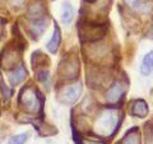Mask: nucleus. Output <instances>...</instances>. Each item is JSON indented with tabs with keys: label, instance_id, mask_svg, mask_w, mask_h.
<instances>
[{
	"label": "nucleus",
	"instance_id": "nucleus-14",
	"mask_svg": "<svg viewBox=\"0 0 153 144\" xmlns=\"http://www.w3.org/2000/svg\"><path fill=\"white\" fill-rule=\"evenodd\" d=\"M28 139V135L27 134H17V135H13L10 139H9L8 144H25L26 140Z\"/></svg>",
	"mask_w": 153,
	"mask_h": 144
},
{
	"label": "nucleus",
	"instance_id": "nucleus-12",
	"mask_svg": "<svg viewBox=\"0 0 153 144\" xmlns=\"http://www.w3.org/2000/svg\"><path fill=\"white\" fill-rule=\"evenodd\" d=\"M123 144H140V137L137 129H131L123 139Z\"/></svg>",
	"mask_w": 153,
	"mask_h": 144
},
{
	"label": "nucleus",
	"instance_id": "nucleus-16",
	"mask_svg": "<svg viewBox=\"0 0 153 144\" xmlns=\"http://www.w3.org/2000/svg\"><path fill=\"white\" fill-rule=\"evenodd\" d=\"M0 88H1V93H3V97L4 99H9L10 98V96H12V91L9 89L7 85H4L1 82H0Z\"/></svg>",
	"mask_w": 153,
	"mask_h": 144
},
{
	"label": "nucleus",
	"instance_id": "nucleus-4",
	"mask_svg": "<svg viewBox=\"0 0 153 144\" xmlns=\"http://www.w3.org/2000/svg\"><path fill=\"white\" fill-rule=\"evenodd\" d=\"M80 92H82V84L80 83H74V84H70L68 87H65L61 92L57 96L63 103H74L76 99L79 98Z\"/></svg>",
	"mask_w": 153,
	"mask_h": 144
},
{
	"label": "nucleus",
	"instance_id": "nucleus-18",
	"mask_svg": "<svg viewBox=\"0 0 153 144\" xmlns=\"http://www.w3.org/2000/svg\"><path fill=\"white\" fill-rule=\"evenodd\" d=\"M1 24H3V22H1V19H0V33H1Z\"/></svg>",
	"mask_w": 153,
	"mask_h": 144
},
{
	"label": "nucleus",
	"instance_id": "nucleus-2",
	"mask_svg": "<svg viewBox=\"0 0 153 144\" xmlns=\"http://www.w3.org/2000/svg\"><path fill=\"white\" fill-rule=\"evenodd\" d=\"M117 128V115L115 111H105L97 119L96 131L101 135H110Z\"/></svg>",
	"mask_w": 153,
	"mask_h": 144
},
{
	"label": "nucleus",
	"instance_id": "nucleus-6",
	"mask_svg": "<svg viewBox=\"0 0 153 144\" xmlns=\"http://www.w3.org/2000/svg\"><path fill=\"white\" fill-rule=\"evenodd\" d=\"M123 93H124V89L121 87L120 83H114L110 89L107 91L106 93V99L108 103H116L121 99L123 97Z\"/></svg>",
	"mask_w": 153,
	"mask_h": 144
},
{
	"label": "nucleus",
	"instance_id": "nucleus-1",
	"mask_svg": "<svg viewBox=\"0 0 153 144\" xmlns=\"http://www.w3.org/2000/svg\"><path fill=\"white\" fill-rule=\"evenodd\" d=\"M21 99L22 105L25 106V108L28 112L32 114H37L42 110V98L38 94L37 91L32 89V88H25L21 93Z\"/></svg>",
	"mask_w": 153,
	"mask_h": 144
},
{
	"label": "nucleus",
	"instance_id": "nucleus-3",
	"mask_svg": "<svg viewBox=\"0 0 153 144\" xmlns=\"http://www.w3.org/2000/svg\"><path fill=\"white\" fill-rule=\"evenodd\" d=\"M105 32H106V28L105 26H100V24H85L84 27L80 28L79 35L80 38L85 42H93L97 41L100 38H102L105 36Z\"/></svg>",
	"mask_w": 153,
	"mask_h": 144
},
{
	"label": "nucleus",
	"instance_id": "nucleus-9",
	"mask_svg": "<svg viewBox=\"0 0 153 144\" xmlns=\"http://www.w3.org/2000/svg\"><path fill=\"white\" fill-rule=\"evenodd\" d=\"M153 70V51H149L143 57L142 65H140V73L143 75H149Z\"/></svg>",
	"mask_w": 153,
	"mask_h": 144
},
{
	"label": "nucleus",
	"instance_id": "nucleus-11",
	"mask_svg": "<svg viewBox=\"0 0 153 144\" xmlns=\"http://www.w3.org/2000/svg\"><path fill=\"white\" fill-rule=\"evenodd\" d=\"M74 16V9L69 3H65L63 5V12H61V21L64 24H69Z\"/></svg>",
	"mask_w": 153,
	"mask_h": 144
},
{
	"label": "nucleus",
	"instance_id": "nucleus-10",
	"mask_svg": "<svg viewBox=\"0 0 153 144\" xmlns=\"http://www.w3.org/2000/svg\"><path fill=\"white\" fill-rule=\"evenodd\" d=\"M131 114L135 115L138 117H144L148 114V106L147 103L143 99H138L134 102V105L131 106Z\"/></svg>",
	"mask_w": 153,
	"mask_h": 144
},
{
	"label": "nucleus",
	"instance_id": "nucleus-19",
	"mask_svg": "<svg viewBox=\"0 0 153 144\" xmlns=\"http://www.w3.org/2000/svg\"><path fill=\"white\" fill-rule=\"evenodd\" d=\"M88 1H93V0H88Z\"/></svg>",
	"mask_w": 153,
	"mask_h": 144
},
{
	"label": "nucleus",
	"instance_id": "nucleus-17",
	"mask_svg": "<svg viewBox=\"0 0 153 144\" xmlns=\"http://www.w3.org/2000/svg\"><path fill=\"white\" fill-rule=\"evenodd\" d=\"M16 1H17L18 5H22V4H23V0H16Z\"/></svg>",
	"mask_w": 153,
	"mask_h": 144
},
{
	"label": "nucleus",
	"instance_id": "nucleus-15",
	"mask_svg": "<svg viewBox=\"0 0 153 144\" xmlns=\"http://www.w3.org/2000/svg\"><path fill=\"white\" fill-rule=\"evenodd\" d=\"M37 78H38V80H40L41 83L49 84V82H50V74H49V71H47V70H41V71H38Z\"/></svg>",
	"mask_w": 153,
	"mask_h": 144
},
{
	"label": "nucleus",
	"instance_id": "nucleus-8",
	"mask_svg": "<svg viewBox=\"0 0 153 144\" xmlns=\"http://www.w3.org/2000/svg\"><path fill=\"white\" fill-rule=\"evenodd\" d=\"M60 41H61V33H60V30L59 27L55 24V30H54V35H52L50 42L47 44V50H49L51 54H55L57 51L60 46Z\"/></svg>",
	"mask_w": 153,
	"mask_h": 144
},
{
	"label": "nucleus",
	"instance_id": "nucleus-13",
	"mask_svg": "<svg viewBox=\"0 0 153 144\" xmlns=\"http://www.w3.org/2000/svg\"><path fill=\"white\" fill-rule=\"evenodd\" d=\"M46 27H47V21H45V19H36L32 23V31L36 33V37L41 36Z\"/></svg>",
	"mask_w": 153,
	"mask_h": 144
},
{
	"label": "nucleus",
	"instance_id": "nucleus-7",
	"mask_svg": "<svg viewBox=\"0 0 153 144\" xmlns=\"http://www.w3.org/2000/svg\"><path fill=\"white\" fill-rule=\"evenodd\" d=\"M26 74H27L26 68L23 65H19V68L14 69L13 71H10V73L8 74V79L12 85H17L26 78Z\"/></svg>",
	"mask_w": 153,
	"mask_h": 144
},
{
	"label": "nucleus",
	"instance_id": "nucleus-5",
	"mask_svg": "<svg viewBox=\"0 0 153 144\" xmlns=\"http://www.w3.org/2000/svg\"><path fill=\"white\" fill-rule=\"evenodd\" d=\"M125 3L133 10L142 13L149 12L153 7V0H125Z\"/></svg>",
	"mask_w": 153,
	"mask_h": 144
}]
</instances>
